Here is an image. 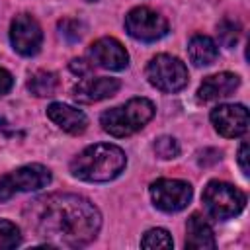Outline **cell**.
I'll return each instance as SVG.
<instances>
[{
    "mask_svg": "<svg viewBox=\"0 0 250 250\" xmlns=\"http://www.w3.org/2000/svg\"><path fill=\"white\" fill-rule=\"evenodd\" d=\"M33 227L51 246L78 248L90 244L102 225L98 207L74 193H55L33 205Z\"/></svg>",
    "mask_w": 250,
    "mask_h": 250,
    "instance_id": "cell-1",
    "label": "cell"
},
{
    "mask_svg": "<svg viewBox=\"0 0 250 250\" xmlns=\"http://www.w3.org/2000/svg\"><path fill=\"white\" fill-rule=\"evenodd\" d=\"M59 33L62 39H66L68 43H74L82 37L84 33V23L78 21V20H70V18H64L59 21Z\"/></svg>",
    "mask_w": 250,
    "mask_h": 250,
    "instance_id": "cell-22",
    "label": "cell"
},
{
    "mask_svg": "<svg viewBox=\"0 0 250 250\" xmlns=\"http://www.w3.org/2000/svg\"><path fill=\"white\" fill-rule=\"evenodd\" d=\"M51 182L49 168L41 164H27L14 172H8L0 178V201H8L16 193L23 191H37L41 188H47Z\"/></svg>",
    "mask_w": 250,
    "mask_h": 250,
    "instance_id": "cell-6",
    "label": "cell"
},
{
    "mask_svg": "<svg viewBox=\"0 0 250 250\" xmlns=\"http://www.w3.org/2000/svg\"><path fill=\"white\" fill-rule=\"evenodd\" d=\"M215 244L217 242L211 225L199 213H193L186 225V246L191 250H211Z\"/></svg>",
    "mask_w": 250,
    "mask_h": 250,
    "instance_id": "cell-15",
    "label": "cell"
},
{
    "mask_svg": "<svg viewBox=\"0 0 250 250\" xmlns=\"http://www.w3.org/2000/svg\"><path fill=\"white\" fill-rule=\"evenodd\" d=\"M20 242H21L20 229L14 223H10V221L0 219V250L16 248Z\"/></svg>",
    "mask_w": 250,
    "mask_h": 250,
    "instance_id": "cell-20",
    "label": "cell"
},
{
    "mask_svg": "<svg viewBox=\"0 0 250 250\" xmlns=\"http://www.w3.org/2000/svg\"><path fill=\"white\" fill-rule=\"evenodd\" d=\"M152 150L158 158L162 160H170V158H176L178 152H180V146L176 143L174 137H158L154 143H152Z\"/></svg>",
    "mask_w": 250,
    "mask_h": 250,
    "instance_id": "cell-21",
    "label": "cell"
},
{
    "mask_svg": "<svg viewBox=\"0 0 250 250\" xmlns=\"http://www.w3.org/2000/svg\"><path fill=\"white\" fill-rule=\"evenodd\" d=\"M203 203H205L207 213L213 219L227 221V219L238 215L244 209L246 195L238 188H234L227 182L213 180L203 189Z\"/></svg>",
    "mask_w": 250,
    "mask_h": 250,
    "instance_id": "cell-4",
    "label": "cell"
},
{
    "mask_svg": "<svg viewBox=\"0 0 250 250\" xmlns=\"http://www.w3.org/2000/svg\"><path fill=\"white\" fill-rule=\"evenodd\" d=\"M119 86L121 84L117 78H107V76L86 78L72 88V98L78 104H94V102L111 98L119 90Z\"/></svg>",
    "mask_w": 250,
    "mask_h": 250,
    "instance_id": "cell-12",
    "label": "cell"
},
{
    "mask_svg": "<svg viewBox=\"0 0 250 250\" xmlns=\"http://www.w3.org/2000/svg\"><path fill=\"white\" fill-rule=\"evenodd\" d=\"M217 35H219V41L225 47H234L236 41H238V37H240V25H238V21H234L230 18H225L217 25Z\"/></svg>",
    "mask_w": 250,
    "mask_h": 250,
    "instance_id": "cell-18",
    "label": "cell"
},
{
    "mask_svg": "<svg viewBox=\"0 0 250 250\" xmlns=\"http://www.w3.org/2000/svg\"><path fill=\"white\" fill-rule=\"evenodd\" d=\"M240 84V78L232 72H219V74H213V76H207L199 90H197V98L201 102H215V100H221V98H227L230 96Z\"/></svg>",
    "mask_w": 250,
    "mask_h": 250,
    "instance_id": "cell-14",
    "label": "cell"
},
{
    "mask_svg": "<svg viewBox=\"0 0 250 250\" xmlns=\"http://www.w3.org/2000/svg\"><path fill=\"white\" fill-rule=\"evenodd\" d=\"M47 115L55 125H59L62 131H66L70 135H80L88 127V117L84 115V111H80L72 105L61 104V102L51 104L47 107Z\"/></svg>",
    "mask_w": 250,
    "mask_h": 250,
    "instance_id": "cell-13",
    "label": "cell"
},
{
    "mask_svg": "<svg viewBox=\"0 0 250 250\" xmlns=\"http://www.w3.org/2000/svg\"><path fill=\"white\" fill-rule=\"evenodd\" d=\"M238 164H240V170L244 176H248V143L244 141L238 148Z\"/></svg>",
    "mask_w": 250,
    "mask_h": 250,
    "instance_id": "cell-26",
    "label": "cell"
},
{
    "mask_svg": "<svg viewBox=\"0 0 250 250\" xmlns=\"http://www.w3.org/2000/svg\"><path fill=\"white\" fill-rule=\"evenodd\" d=\"M154 115V105L146 98H133L125 105L111 107L102 113V129L113 137H129L143 129Z\"/></svg>",
    "mask_w": 250,
    "mask_h": 250,
    "instance_id": "cell-3",
    "label": "cell"
},
{
    "mask_svg": "<svg viewBox=\"0 0 250 250\" xmlns=\"http://www.w3.org/2000/svg\"><path fill=\"white\" fill-rule=\"evenodd\" d=\"M191 195H193V189L184 180L162 178L150 186V197L154 205L166 213H176L188 207V203L191 201Z\"/></svg>",
    "mask_w": 250,
    "mask_h": 250,
    "instance_id": "cell-8",
    "label": "cell"
},
{
    "mask_svg": "<svg viewBox=\"0 0 250 250\" xmlns=\"http://www.w3.org/2000/svg\"><path fill=\"white\" fill-rule=\"evenodd\" d=\"M12 86H14L12 74H10L6 68L0 66V94H8V92L12 90Z\"/></svg>",
    "mask_w": 250,
    "mask_h": 250,
    "instance_id": "cell-25",
    "label": "cell"
},
{
    "mask_svg": "<svg viewBox=\"0 0 250 250\" xmlns=\"http://www.w3.org/2000/svg\"><path fill=\"white\" fill-rule=\"evenodd\" d=\"M88 57L92 64L107 70H123L129 64V55L125 47L113 37H102L90 45Z\"/></svg>",
    "mask_w": 250,
    "mask_h": 250,
    "instance_id": "cell-11",
    "label": "cell"
},
{
    "mask_svg": "<svg viewBox=\"0 0 250 250\" xmlns=\"http://www.w3.org/2000/svg\"><path fill=\"white\" fill-rule=\"evenodd\" d=\"M10 41L20 55L23 57L35 55L41 49V41H43V31L37 20L31 18L29 14L16 16L10 25Z\"/></svg>",
    "mask_w": 250,
    "mask_h": 250,
    "instance_id": "cell-9",
    "label": "cell"
},
{
    "mask_svg": "<svg viewBox=\"0 0 250 250\" xmlns=\"http://www.w3.org/2000/svg\"><path fill=\"white\" fill-rule=\"evenodd\" d=\"M59 86V78L55 72L49 70H37L29 80H27V90L37 96V98H49L57 92Z\"/></svg>",
    "mask_w": 250,
    "mask_h": 250,
    "instance_id": "cell-17",
    "label": "cell"
},
{
    "mask_svg": "<svg viewBox=\"0 0 250 250\" xmlns=\"http://www.w3.org/2000/svg\"><path fill=\"white\" fill-rule=\"evenodd\" d=\"M188 55L193 64L197 66H207L219 57L217 43L207 37V35H193L188 43Z\"/></svg>",
    "mask_w": 250,
    "mask_h": 250,
    "instance_id": "cell-16",
    "label": "cell"
},
{
    "mask_svg": "<svg viewBox=\"0 0 250 250\" xmlns=\"http://www.w3.org/2000/svg\"><path fill=\"white\" fill-rule=\"evenodd\" d=\"M219 160H221V152L215 150V148H205V150H201V152H199V158H197L199 166H211V164H215V162H219Z\"/></svg>",
    "mask_w": 250,
    "mask_h": 250,
    "instance_id": "cell-23",
    "label": "cell"
},
{
    "mask_svg": "<svg viewBox=\"0 0 250 250\" xmlns=\"http://www.w3.org/2000/svg\"><path fill=\"white\" fill-rule=\"evenodd\" d=\"M125 164L127 156L119 146L98 143L72 158L70 172L84 182H109L125 170Z\"/></svg>",
    "mask_w": 250,
    "mask_h": 250,
    "instance_id": "cell-2",
    "label": "cell"
},
{
    "mask_svg": "<svg viewBox=\"0 0 250 250\" xmlns=\"http://www.w3.org/2000/svg\"><path fill=\"white\" fill-rule=\"evenodd\" d=\"M211 123L227 139L240 137L248 129V109L240 104H223L211 111Z\"/></svg>",
    "mask_w": 250,
    "mask_h": 250,
    "instance_id": "cell-10",
    "label": "cell"
},
{
    "mask_svg": "<svg viewBox=\"0 0 250 250\" xmlns=\"http://www.w3.org/2000/svg\"><path fill=\"white\" fill-rule=\"evenodd\" d=\"M148 82L160 92H178L188 86V68L186 64L172 55H156L146 66Z\"/></svg>",
    "mask_w": 250,
    "mask_h": 250,
    "instance_id": "cell-5",
    "label": "cell"
},
{
    "mask_svg": "<svg viewBox=\"0 0 250 250\" xmlns=\"http://www.w3.org/2000/svg\"><path fill=\"white\" fill-rule=\"evenodd\" d=\"M86 2H96V0H86Z\"/></svg>",
    "mask_w": 250,
    "mask_h": 250,
    "instance_id": "cell-27",
    "label": "cell"
},
{
    "mask_svg": "<svg viewBox=\"0 0 250 250\" xmlns=\"http://www.w3.org/2000/svg\"><path fill=\"white\" fill-rule=\"evenodd\" d=\"M125 29L139 41H156L168 33V21L154 10L139 6L125 16Z\"/></svg>",
    "mask_w": 250,
    "mask_h": 250,
    "instance_id": "cell-7",
    "label": "cell"
},
{
    "mask_svg": "<svg viewBox=\"0 0 250 250\" xmlns=\"http://www.w3.org/2000/svg\"><path fill=\"white\" fill-rule=\"evenodd\" d=\"M68 68H70L74 74L84 76V74H88V72L92 70V62H88L86 59H72L70 64H68Z\"/></svg>",
    "mask_w": 250,
    "mask_h": 250,
    "instance_id": "cell-24",
    "label": "cell"
},
{
    "mask_svg": "<svg viewBox=\"0 0 250 250\" xmlns=\"http://www.w3.org/2000/svg\"><path fill=\"white\" fill-rule=\"evenodd\" d=\"M141 246L143 248H172L174 246V240L168 234V230H164V229H150L143 236Z\"/></svg>",
    "mask_w": 250,
    "mask_h": 250,
    "instance_id": "cell-19",
    "label": "cell"
}]
</instances>
